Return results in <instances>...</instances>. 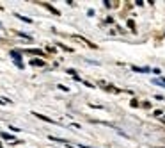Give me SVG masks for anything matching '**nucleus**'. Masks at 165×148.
<instances>
[{"instance_id":"1","label":"nucleus","mask_w":165,"mask_h":148,"mask_svg":"<svg viewBox=\"0 0 165 148\" xmlns=\"http://www.w3.org/2000/svg\"><path fill=\"white\" fill-rule=\"evenodd\" d=\"M9 54H11V57L14 59V62H16V66H18V68H23V62H21V55H20V54H18L16 50H11Z\"/></svg>"},{"instance_id":"2","label":"nucleus","mask_w":165,"mask_h":148,"mask_svg":"<svg viewBox=\"0 0 165 148\" xmlns=\"http://www.w3.org/2000/svg\"><path fill=\"white\" fill-rule=\"evenodd\" d=\"M30 64H32V66H44V61H41V59H32Z\"/></svg>"},{"instance_id":"3","label":"nucleus","mask_w":165,"mask_h":148,"mask_svg":"<svg viewBox=\"0 0 165 148\" xmlns=\"http://www.w3.org/2000/svg\"><path fill=\"white\" fill-rule=\"evenodd\" d=\"M34 116L36 118H39V120H44V121H50V123H55L52 118H46V116H43V114H37V113H34Z\"/></svg>"},{"instance_id":"4","label":"nucleus","mask_w":165,"mask_h":148,"mask_svg":"<svg viewBox=\"0 0 165 148\" xmlns=\"http://www.w3.org/2000/svg\"><path fill=\"white\" fill-rule=\"evenodd\" d=\"M153 84H158V86H163L165 88V77L163 79H153Z\"/></svg>"},{"instance_id":"5","label":"nucleus","mask_w":165,"mask_h":148,"mask_svg":"<svg viewBox=\"0 0 165 148\" xmlns=\"http://www.w3.org/2000/svg\"><path fill=\"white\" fill-rule=\"evenodd\" d=\"M133 70L138 72V73H149V72H151L149 68H137V66H133Z\"/></svg>"},{"instance_id":"6","label":"nucleus","mask_w":165,"mask_h":148,"mask_svg":"<svg viewBox=\"0 0 165 148\" xmlns=\"http://www.w3.org/2000/svg\"><path fill=\"white\" fill-rule=\"evenodd\" d=\"M16 16H18L20 20H23V22H27V23H32V20H30V18H25V16H21V14H16Z\"/></svg>"},{"instance_id":"7","label":"nucleus","mask_w":165,"mask_h":148,"mask_svg":"<svg viewBox=\"0 0 165 148\" xmlns=\"http://www.w3.org/2000/svg\"><path fill=\"white\" fill-rule=\"evenodd\" d=\"M2 137H4V139H9V141H14V137H13L11 134H6V132H2Z\"/></svg>"},{"instance_id":"8","label":"nucleus","mask_w":165,"mask_h":148,"mask_svg":"<svg viewBox=\"0 0 165 148\" xmlns=\"http://www.w3.org/2000/svg\"><path fill=\"white\" fill-rule=\"evenodd\" d=\"M59 89H60V91H69V88H67V86H62V84H59Z\"/></svg>"}]
</instances>
